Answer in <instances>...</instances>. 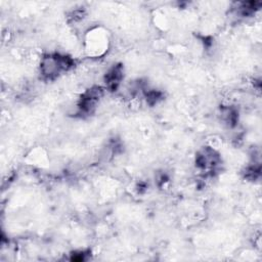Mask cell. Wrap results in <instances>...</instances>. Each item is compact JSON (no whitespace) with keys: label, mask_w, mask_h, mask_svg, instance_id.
<instances>
[{"label":"cell","mask_w":262,"mask_h":262,"mask_svg":"<svg viewBox=\"0 0 262 262\" xmlns=\"http://www.w3.org/2000/svg\"><path fill=\"white\" fill-rule=\"evenodd\" d=\"M219 157L211 148H204L196 156V166L202 170H211L217 166Z\"/></svg>","instance_id":"obj_2"},{"label":"cell","mask_w":262,"mask_h":262,"mask_svg":"<svg viewBox=\"0 0 262 262\" xmlns=\"http://www.w3.org/2000/svg\"><path fill=\"white\" fill-rule=\"evenodd\" d=\"M73 66V59L66 55L57 53L46 55L41 61V74L47 78L52 79L61 72L69 70Z\"/></svg>","instance_id":"obj_1"},{"label":"cell","mask_w":262,"mask_h":262,"mask_svg":"<svg viewBox=\"0 0 262 262\" xmlns=\"http://www.w3.org/2000/svg\"><path fill=\"white\" fill-rule=\"evenodd\" d=\"M123 78V68L121 64L112 68L105 75V84L108 89L116 90Z\"/></svg>","instance_id":"obj_3"}]
</instances>
